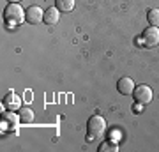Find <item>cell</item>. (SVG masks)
I'll return each mask as SVG.
<instances>
[{
    "mask_svg": "<svg viewBox=\"0 0 159 152\" xmlns=\"http://www.w3.org/2000/svg\"><path fill=\"white\" fill-rule=\"evenodd\" d=\"M58 20H60V11L57 7H50V9L44 11V20L43 21L46 25H55V23H58Z\"/></svg>",
    "mask_w": 159,
    "mask_h": 152,
    "instance_id": "cell-8",
    "label": "cell"
},
{
    "mask_svg": "<svg viewBox=\"0 0 159 152\" xmlns=\"http://www.w3.org/2000/svg\"><path fill=\"white\" fill-rule=\"evenodd\" d=\"M9 2H11V4H20L21 0H9Z\"/></svg>",
    "mask_w": 159,
    "mask_h": 152,
    "instance_id": "cell-14",
    "label": "cell"
},
{
    "mask_svg": "<svg viewBox=\"0 0 159 152\" xmlns=\"http://www.w3.org/2000/svg\"><path fill=\"white\" fill-rule=\"evenodd\" d=\"M143 44L147 46V48H154V46L159 44V28L156 27H148L143 30Z\"/></svg>",
    "mask_w": 159,
    "mask_h": 152,
    "instance_id": "cell-4",
    "label": "cell"
},
{
    "mask_svg": "<svg viewBox=\"0 0 159 152\" xmlns=\"http://www.w3.org/2000/svg\"><path fill=\"white\" fill-rule=\"evenodd\" d=\"M133 97L138 104H148L152 101V89L148 85H138L133 90Z\"/></svg>",
    "mask_w": 159,
    "mask_h": 152,
    "instance_id": "cell-3",
    "label": "cell"
},
{
    "mask_svg": "<svg viewBox=\"0 0 159 152\" xmlns=\"http://www.w3.org/2000/svg\"><path fill=\"white\" fill-rule=\"evenodd\" d=\"M117 89H119L120 94H124V96H131V94H133V90H134V81H133L129 76H124V78L119 80Z\"/></svg>",
    "mask_w": 159,
    "mask_h": 152,
    "instance_id": "cell-7",
    "label": "cell"
},
{
    "mask_svg": "<svg viewBox=\"0 0 159 152\" xmlns=\"http://www.w3.org/2000/svg\"><path fill=\"white\" fill-rule=\"evenodd\" d=\"M117 150H119L117 141H102L99 145V152H117Z\"/></svg>",
    "mask_w": 159,
    "mask_h": 152,
    "instance_id": "cell-13",
    "label": "cell"
},
{
    "mask_svg": "<svg viewBox=\"0 0 159 152\" xmlns=\"http://www.w3.org/2000/svg\"><path fill=\"white\" fill-rule=\"evenodd\" d=\"M55 7L60 12H69L74 9V0H55Z\"/></svg>",
    "mask_w": 159,
    "mask_h": 152,
    "instance_id": "cell-10",
    "label": "cell"
},
{
    "mask_svg": "<svg viewBox=\"0 0 159 152\" xmlns=\"http://www.w3.org/2000/svg\"><path fill=\"white\" fill-rule=\"evenodd\" d=\"M147 20L150 27H159V9H150L147 12Z\"/></svg>",
    "mask_w": 159,
    "mask_h": 152,
    "instance_id": "cell-12",
    "label": "cell"
},
{
    "mask_svg": "<svg viewBox=\"0 0 159 152\" xmlns=\"http://www.w3.org/2000/svg\"><path fill=\"white\" fill-rule=\"evenodd\" d=\"M18 122H21L20 120V115L11 112H6L2 115V127H7V129H16L18 127Z\"/></svg>",
    "mask_w": 159,
    "mask_h": 152,
    "instance_id": "cell-6",
    "label": "cell"
},
{
    "mask_svg": "<svg viewBox=\"0 0 159 152\" xmlns=\"http://www.w3.org/2000/svg\"><path fill=\"white\" fill-rule=\"evenodd\" d=\"M4 18L9 25H20L25 20V11L21 9L20 4H9L4 9Z\"/></svg>",
    "mask_w": 159,
    "mask_h": 152,
    "instance_id": "cell-2",
    "label": "cell"
},
{
    "mask_svg": "<svg viewBox=\"0 0 159 152\" xmlns=\"http://www.w3.org/2000/svg\"><path fill=\"white\" fill-rule=\"evenodd\" d=\"M18 115H20V120H21L23 124H30L34 120V112L30 108H20Z\"/></svg>",
    "mask_w": 159,
    "mask_h": 152,
    "instance_id": "cell-11",
    "label": "cell"
},
{
    "mask_svg": "<svg viewBox=\"0 0 159 152\" xmlns=\"http://www.w3.org/2000/svg\"><path fill=\"white\" fill-rule=\"evenodd\" d=\"M106 131V122L104 118L99 117V115H94V117L89 118V124H87V141L92 140H101L102 135Z\"/></svg>",
    "mask_w": 159,
    "mask_h": 152,
    "instance_id": "cell-1",
    "label": "cell"
},
{
    "mask_svg": "<svg viewBox=\"0 0 159 152\" xmlns=\"http://www.w3.org/2000/svg\"><path fill=\"white\" fill-rule=\"evenodd\" d=\"M25 20L30 23V25H37L44 20V11L41 9L39 6H30L27 11H25Z\"/></svg>",
    "mask_w": 159,
    "mask_h": 152,
    "instance_id": "cell-5",
    "label": "cell"
},
{
    "mask_svg": "<svg viewBox=\"0 0 159 152\" xmlns=\"http://www.w3.org/2000/svg\"><path fill=\"white\" fill-rule=\"evenodd\" d=\"M4 104H6L9 110L14 112V110H20V108H21V99H20L14 92H9L6 96V99H4Z\"/></svg>",
    "mask_w": 159,
    "mask_h": 152,
    "instance_id": "cell-9",
    "label": "cell"
}]
</instances>
